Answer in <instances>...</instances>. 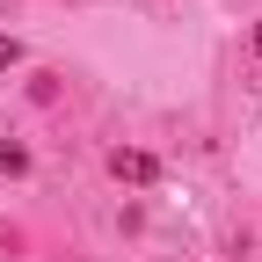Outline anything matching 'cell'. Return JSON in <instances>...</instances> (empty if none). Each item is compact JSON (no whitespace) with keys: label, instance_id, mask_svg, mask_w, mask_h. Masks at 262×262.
Masks as SVG:
<instances>
[{"label":"cell","instance_id":"cell-1","mask_svg":"<svg viewBox=\"0 0 262 262\" xmlns=\"http://www.w3.org/2000/svg\"><path fill=\"white\" fill-rule=\"evenodd\" d=\"M110 175L131 182V189H153V182H160V160L139 153V146H117V153H110Z\"/></svg>","mask_w":262,"mask_h":262},{"label":"cell","instance_id":"cell-3","mask_svg":"<svg viewBox=\"0 0 262 262\" xmlns=\"http://www.w3.org/2000/svg\"><path fill=\"white\" fill-rule=\"evenodd\" d=\"M8 66H22V44H15V37H0V73H8Z\"/></svg>","mask_w":262,"mask_h":262},{"label":"cell","instance_id":"cell-2","mask_svg":"<svg viewBox=\"0 0 262 262\" xmlns=\"http://www.w3.org/2000/svg\"><path fill=\"white\" fill-rule=\"evenodd\" d=\"M0 175H29V146H0Z\"/></svg>","mask_w":262,"mask_h":262},{"label":"cell","instance_id":"cell-4","mask_svg":"<svg viewBox=\"0 0 262 262\" xmlns=\"http://www.w3.org/2000/svg\"><path fill=\"white\" fill-rule=\"evenodd\" d=\"M255 58H262V22H255Z\"/></svg>","mask_w":262,"mask_h":262}]
</instances>
